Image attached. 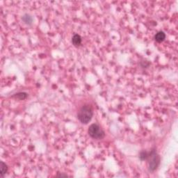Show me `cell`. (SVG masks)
<instances>
[{
  "mask_svg": "<svg viewBox=\"0 0 178 178\" xmlns=\"http://www.w3.org/2000/svg\"><path fill=\"white\" fill-rule=\"evenodd\" d=\"M93 116V109L91 106L85 105L81 108L78 113V118L80 122L83 124H88Z\"/></svg>",
  "mask_w": 178,
  "mask_h": 178,
  "instance_id": "cell-1",
  "label": "cell"
},
{
  "mask_svg": "<svg viewBox=\"0 0 178 178\" xmlns=\"http://www.w3.org/2000/svg\"><path fill=\"white\" fill-rule=\"evenodd\" d=\"M147 159L148 160V168L150 171H155L157 169L160 164V157L155 150H152L149 152Z\"/></svg>",
  "mask_w": 178,
  "mask_h": 178,
  "instance_id": "cell-2",
  "label": "cell"
},
{
  "mask_svg": "<svg viewBox=\"0 0 178 178\" xmlns=\"http://www.w3.org/2000/svg\"><path fill=\"white\" fill-rule=\"evenodd\" d=\"M88 134L91 137L95 139H102L105 136V132L97 124H92L88 130Z\"/></svg>",
  "mask_w": 178,
  "mask_h": 178,
  "instance_id": "cell-3",
  "label": "cell"
},
{
  "mask_svg": "<svg viewBox=\"0 0 178 178\" xmlns=\"http://www.w3.org/2000/svg\"><path fill=\"white\" fill-rule=\"evenodd\" d=\"M72 43L75 46H80L81 43V38L78 34H75L72 38Z\"/></svg>",
  "mask_w": 178,
  "mask_h": 178,
  "instance_id": "cell-4",
  "label": "cell"
},
{
  "mask_svg": "<svg viewBox=\"0 0 178 178\" xmlns=\"http://www.w3.org/2000/svg\"><path fill=\"white\" fill-rule=\"evenodd\" d=\"M165 38H166V34L163 31H159L158 33H156V35L155 36V41L158 43H161V42L164 41Z\"/></svg>",
  "mask_w": 178,
  "mask_h": 178,
  "instance_id": "cell-5",
  "label": "cell"
},
{
  "mask_svg": "<svg viewBox=\"0 0 178 178\" xmlns=\"http://www.w3.org/2000/svg\"><path fill=\"white\" fill-rule=\"evenodd\" d=\"M0 164H1V175H2V177H4V175L6 174L8 171V166L3 161H1Z\"/></svg>",
  "mask_w": 178,
  "mask_h": 178,
  "instance_id": "cell-6",
  "label": "cell"
},
{
  "mask_svg": "<svg viewBox=\"0 0 178 178\" xmlns=\"http://www.w3.org/2000/svg\"><path fill=\"white\" fill-rule=\"evenodd\" d=\"M22 20H23L26 24H31L32 22V18H31V16H29V15H24V16L22 17Z\"/></svg>",
  "mask_w": 178,
  "mask_h": 178,
  "instance_id": "cell-7",
  "label": "cell"
},
{
  "mask_svg": "<svg viewBox=\"0 0 178 178\" xmlns=\"http://www.w3.org/2000/svg\"><path fill=\"white\" fill-rule=\"evenodd\" d=\"M148 154H149V152H147L145 151L141 152L139 156L140 159L141 160H146L147 159V157H148Z\"/></svg>",
  "mask_w": 178,
  "mask_h": 178,
  "instance_id": "cell-8",
  "label": "cell"
},
{
  "mask_svg": "<svg viewBox=\"0 0 178 178\" xmlns=\"http://www.w3.org/2000/svg\"><path fill=\"white\" fill-rule=\"evenodd\" d=\"M15 97H16V98L19 99V100H24V99H25L26 97H27V93H18V94H16V95H15Z\"/></svg>",
  "mask_w": 178,
  "mask_h": 178,
  "instance_id": "cell-9",
  "label": "cell"
},
{
  "mask_svg": "<svg viewBox=\"0 0 178 178\" xmlns=\"http://www.w3.org/2000/svg\"><path fill=\"white\" fill-rule=\"evenodd\" d=\"M58 176H60V177H63V176L67 177V176H68V175H63V174H61V175H58Z\"/></svg>",
  "mask_w": 178,
  "mask_h": 178,
  "instance_id": "cell-10",
  "label": "cell"
}]
</instances>
